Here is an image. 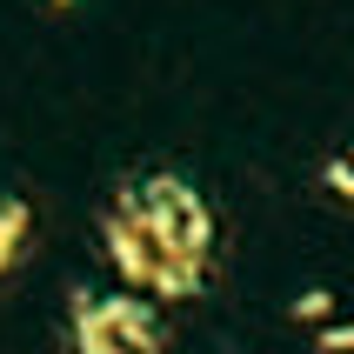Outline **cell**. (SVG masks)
Returning <instances> with one entry per match:
<instances>
[{
    "label": "cell",
    "instance_id": "1",
    "mask_svg": "<svg viewBox=\"0 0 354 354\" xmlns=\"http://www.w3.org/2000/svg\"><path fill=\"white\" fill-rule=\"evenodd\" d=\"M100 248L127 288L154 301H194L207 288L214 207L180 174H134L114 187L107 214H100Z\"/></svg>",
    "mask_w": 354,
    "mask_h": 354
},
{
    "label": "cell",
    "instance_id": "2",
    "mask_svg": "<svg viewBox=\"0 0 354 354\" xmlns=\"http://www.w3.org/2000/svg\"><path fill=\"white\" fill-rule=\"evenodd\" d=\"M80 301L94 308V321L120 341V348H134V354H167V321H160L154 295L127 288V295H80Z\"/></svg>",
    "mask_w": 354,
    "mask_h": 354
},
{
    "label": "cell",
    "instance_id": "3",
    "mask_svg": "<svg viewBox=\"0 0 354 354\" xmlns=\"http://www.w3.org/2000/svg\"><path fill=\"white\" fill-rule=\"evenodd\" d=\"M74 354H134V348H120V341L94 321V308L74 295Z\"/></svg>",
    "mask_w": 354,
    "mask_h": 354
},
{
    "label": "cell",
    "instance_id": "4",
    "mask_svg": "<svg viewBox=\"0 0 354 354\" xmlns=\"http://www.w3.org/2000/svg\"><path fill=\"white\" fill-rule=\"evenodd\" d=\"M321 187H328L335 201H348V207H354V140L341 147V154L321 160Z\"/></svg>",
    "mask_w": 354,
    "mask_h": 354
},
{
    "label": "cell",
    "instance_id": "5",
    "mask_svg": "<svg viewBox=\"0 0 354 354\" xmlns=\"http://www.w3.org/2000/svg\"><path fill=\"white\" fill-rule=\"evenodd\" d=\"M315 354H354V321H328V328H315Z\"/></svg>",
    "mask_w": 354,
    "mask_h": 354
},
{
    "label": "cell",
    "instance_id": "6",
    "mask_svg": "<svg viewBox=\"0 0 354 354\" xmlns=\"http://www.w3.org/2000/svg\"><path fill=\"white\" fill-rule=\"evenodd\" d=\"M288 315H295V321H328V315H335V295H328V288H308V295H295Z\"/></svg>",
    "mask_w": 354,
    "mask_h": 354
},
{
    "label": "cell",
    "instance_id": "7",
    "mask_svg": "<svg viewBox=\"0 0 354 354\" xmlns=\"http://www.w3.org/2000/svg\"><path fill=\"white\" fill-rule=\"evenodd\" d=\"M20 221H27L20 207H0V261H7V254L20 248Z\"/></svg>",
    "mask_w": 354,
    "mask_h": 354
},
{
    "label": "cell",
    "instance_id": "8",
    "mask_svg": "<svg viewBox=\"0 0 354 354\" xmlns=\"http://www.w3.org/2000/svg\"><path fill=\"white\" fill-rule=\"evenodd\" d=\"M47 7H60V14H67V7H80V0H47Z\"/></svg>",
    "mask_w": 354,
    "mask_h": 354
}]
</instances>
